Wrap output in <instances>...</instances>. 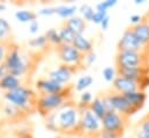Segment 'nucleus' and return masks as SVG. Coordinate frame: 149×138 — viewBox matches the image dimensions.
<instances>
[{"instance_id": "nucleus-27", "label": "nucleus", "mask_w": 149, "mask_h": 138, "mask_svg": "<svg viewBox=\"0 0 149 138\" xmlns=\"http://www.w3.org/2000/svg\"><path fill=\"white\" fill-rule=\"evenodd\" d=\"M44 123H45V127L50 130V131H53V132H59L58 130V124H57V114L56 111L47 115L46 117H44Z\"/></svg>"}, {"instance_id": "nucleus-12", "label": "nucleus", "mask_w": 149, "mask_h": 138, "mask_svg": "<svg viewBox=\"0 0 149 138\" xmlns=\"http://www.w3.org/2000/svg\"><path fill=\"white\" fill-rule=\"evenodd\" d=\"M36 88L39 92V94H60L67 91V87H65L64 85L50 78H44V79L37 80Z\"/></svg>"}, {"instance_id": "nucleus-37", "label": "nucleus", "mask_w": 149, "mask_h": 138, "mask_svg": "<svg viewBox=\"0 0 149 138\" xmlns=\"http://www.w3.org/2000/svg\"><path fill=\"white\" fill-rule=\"evenodd\" d=\"M139 127H140V131H143V132L149 134V114L140 121Z\"/></svg>"}, {"instance_id": "nucleus-2", "label": "nucleus", "mask_w": 149, "mask_h": 138, "mask_svg": "<svg viewBox=\"0 0 149 138\" xmlns=\"http://www.w3.org/2000/svg\"><path fill=\"white\" fill-rule=\"evenodd\" d=\"M56 114H57V124L59 132H64V134L76 132L80 120V109L77 106L67 102L59 110H57Z\"/></svg>"}, {"instance_id": "nucleus-34", "label": "nucleus", "mask_w": 149, "mask_h": 138, "mask_svg": "<svg viewBox=\"0 0 149 138\" xmlns=\"http://www.w3.org/2000/svg\"><path fill=\"white\" fill-rule=\"evenodd\" d=\"M57 12V7H44V8H40L38 11L37 15H42V16H51V15H54Z\"/></svg>"}, {"instance_id": "nucleus-10", "label": "nucleus", "mask_w": 149, "mask_h": 138, "mask_svg": "<svg viewBox=\"0 0 149 138\" xmlns=\"http://www.w3.org/2000/svg\"><path fill=\"white\" fill-rule=\"evenodd\" d=\"M146 50L148 49H145L140 44L131 27L125 29L117 44V51H146Z\"/></svg>"}, {"instance_id": "nucleus-9", "label": "nucleus", "mask_w": 149, "mask_h": 138, "mask_svg": "<svg viewBox=\"0 0 149 138\" xmlns=\"http://www.w3.org/2000/svg\"><path fill=\"white\" fill-rule=\"evenodd\" d=\"M117 69V68H116ZM117 74L125 77L133 81L139 82L143 91L149 86V68H128V69H117Z\"/></svg>"}, {"instance_id": "nucleus-39", "label": "nucleus", "mask_w": 149, "mask_h": 138, "mask_svg": "<svg viewBox=\"0 0 149 138\" xmlns=\"http://www.w3.org/2000/svg\"><path fill=\"white\" fill-rule=\"evenodd\" d=\"M38 30H39V22H38L37 20H35V21H33V22H30L29 23V33L33 35L37 34Z\"/></svg>"}, {"instance_id": "nucleus-6", "label": "nucleus", "mask_w": 149, "mask_h": 138, "mask_svg": "<svg viewBox=\"0 0 149 138\" xmlns=\"http://www.w3.org/2000/svg\"><path fill=\"white\" fill-rule=\"evenodd\" d=\"M68 98V91L60 94H39L36 100V110L43 117H46L67 104Z\"/></svg>"}, {"instance_id": "nucleus-8", "label": "nucleus", "mask_w": 149, "mask_h": 138, "mask_svg": "<svg viewBox=\"0 0 149 138\" xmlns=\"http://www.w3.org/2000/svg\"><path fill=\"white\" fill-rule=\"evenodd\" d=\"M128 120L130 118L120 115L117 111H108L104 115V117L101 120L102 129L124 135L126 127L128 124Z\"/></svg>"}, {"instance_id": "nucleus-21", "label": "nucleus", "mask_w": 149, "mask_h": 138, "mask_svg": "<svg viewBox=\"0 0 149 138\" xmlns=\"http://www.w3.org/2000/svg\"><path fill=\"white\" fill-rule=\"evenodd\" d=\"M89 110L100 120H102L104 117V115L108 113L107 110V107L104 104V101H103V98L102 96H97L93 100V102L89 104Z\"/></svg>"}, {"instance_id": "nucleus-29", "label": "nucleus", "mask_w": 149, "mask_h": 138, "mask_svg": "<svg viewBox=\"0 0 149 138\" xmlns=\"http://www.w3.org/2000/svg\"><path fill=\"white\" fill-rule=\"evenodd\" d=\"M28 44L31 46V48H35V49H43L45 48L49 43H47V39L45 37V35H39V36H35L34 38H31Z\"/></svg>"}, {"instance_id": "nucleus-22", "label": "nucleus", "mask_w": 149, "mask_h": 138, "mask_svg": "<svg viewBox=\"0 0 149 138\" xmlns=\"http://www.w3.org/2000/svg\"><path fill=\"white\" fill-rule=\"evenodd\" d=\"M76 11H79V7L75 5H60V6H57L56 14L61 19L68 20V19L75 16Z\"/></svg>"}, {"instance_id": "nucleus-1", "label": "nucleus", "mask_w": 149, "mask_h": 138, "mask_svg": "<svg viewBox=\"0 0 149 138\" xmlns=\"http://www.w3.org/2000/svg\"><path fill=\"white\" fill-rule=\"evenodd\" d=\"M3 100L8 104L17 107L24 114L36 110V100H37L36 93L30 87L23 85H21L14 91L3 93Z\"/></svg>"}, {"instance_id": "nucleus-4", "label": "nucleus", "mask_w": 149, "mask_h": 138, "mask_svg": "<svg viewBox=\"0 0 149 138\" xmlns=\"http://www.w3.org/2000/svg\"><path fill=\"white\" fill-rule=\"evenodd\" d=\"M79 109H80V120H79L76 134L80 135V137L87 136L91 138H98L100 132L102 130L101 120L97 118L89 110L88 107L86 108L79 107Z\"/></svg>"}, {"instance_id": "nucleus-30", "label": "nucleus", "mask_w": 149, "mask_h": 138, "mask_svg": "<svg viewBox=\"0 0 149 138\" xmlns=\"http://www.w3.org/2000/svg\"><path fill=\"white\" fill-rule=\"evenodd\" d=\"M102 75L103 78L105 79V81L108 82H113V80L117 78V69L116 68H112V66H108L102 71Z\"/></svg>"}, {"instance_id": "nucleus-36", "label": "nucleus", "mask_w": 149, "mask_h": 138, "mask_svg": "<svg viewBox=\"0 0 149 138\" xmlns=\"http://www.w3.org/2000/svg\"><path fill=\"white\" fill-rule=\"evenodd\" d=\"M123 136L124 135H121V134H117V132H112V131L102 129L98 138H123Z\"/></svg>"}, {"instance_id": "nucleus-48", "label": "nucleus", "mask_w": 149, "mask_h": 138, "mask_svg": "<svg viewBox=\"0 0 149 138\" xmlns=\"http://www.w3.org/2000/svg\"><path fill=\"white\" fill-rule=\"evenodd\" d=\"M0 113H1V110H0Z\"/></svg>"}, {"instance_id": "nucleus-40", "label": "nucleus", "mask_w": 149, "mask_h": 138, "mask_svg": "<svg viewBox=\"0 0 149 138\" xmlns=\"http://www.w3.org/2000/svg\"><path fill=\"white\" fill-rule=\"evenodd\" d=\"M15 138H34L33 134L30 131H27V130H21L16 134Z\"/></svg>"}, {"instance_id": "nucleus-17", "label": "nucleus", "mask_w": 149, "mask_h": 138, "mask_svg": "<svg viewBox=\"0 0 149 138\" xmlns=\"http://www.w3.org/2000/svg\"><path fill=\"white\" fill-rule=\"evenodd\" d=\"M64 25L68 27L72 32H74L75 35H83L87 28V21H84L82 16H76V15L66 20Z\"/></svg>"}, {"instance_id": "nucleus-24", "label": "nucleus", "mask_w": 149, "mask_h": 138, "mask_svg": "<svg viewBox=\"0 0 149 138\" xmlns=\"http://www.w3.org/2000/svg\"><path fill=\"white\" fill-rule=\"evenodd\" d=\"M93 82H94V78L91 75H82L81 78L77 79V81L75 84V91L83 93V92H86L87 88H89L93 85Z\"/></svg>"}, {"instance_id": "nucleus-47", "label": "nucleus", "mask_w": 149, "mask_h": 138, "mask_svg": "<svg viewBox=\"0 0 149 138\" xmlns=\"http://www.w3.org/2000/svg\"><path fill=\"white\" fill-rule=\"evenodd\" d=\"M80 138H91V137H87V136H82V137H80Z\"/></svg>"}, {"instance_id": "nucleus-35", "label": "nucleus", "mask_w": 149, "mask_h": 138, "mask_svg": "<svg viewBox=\"0 0 149 138\" xmlns=\"http://www.w3.org/2000/svg\"><path fill=\"white\" fill-rule=\"evenodd\" d=\"M108 13H104V12H98V11H95V14L93 16V20L91 22H94L95 25H101L103 22V20L107 18Z\"/></svg>"}, {"instance_id": "nucleus-5", "label": "nucleus", "mask_w": 149, "mask_h": 138, "mask_svg": "<svg viewBox=\"0 0 149 138\" xmlns=\"http://www.w3.org/2000/svg\"><path fill=\"white\" fill-rule=\"evenodd\" d=\"M114 64L117 69L149 68V50L146 51H117Z\"/></svg>"}, {"instance_id": "nucleus-32", "label": "nucleus", "mask_w": 149, "mask_h": 138, "mask_svg": "<svg viewBox=\"0 0 149 138\" xmlns=\"http://www.w3.org/2000/svg\"><path fill=\"white\" fill-rule=\"evenodd\" d=\"M117 5V0H105V1H101L96 5V11L98 12H104L108 13V11L112 8L113 6Z\"/></svg>"}, {"instance_id": "nucleus-26", "label": "nucleus", "mask_w": 149, "mask_h": 138, "mask_svg": "<svg viewBox=\"0 0 149 138\" xmlns=\"http://www.w3.org/2000/svg\"><path fill=\"white\" fill-rule=\"evenodd\" d=\"M58 30H59V36H60V39H61V43L63 44H72L73 43L75 36H76L74 32H72L65 25L61 28H59Z\"/></svg>"}, {"instance_id": "nucleus-42", "label": "nucleus", "mask_w": 149, "mask_h": 138, "mask_svg": "<svg viewBox=\"0 0 149 138\" xmlns=\"http://www.w3.org/2000/svg\"><path fill=\"white\" fill-rule=\"evenodd\" d=\"M110 19H111V18H110V15L108 14L107 18L103 20V22L100 25V26L102 27V30H107V29L109 28V26H110Z\"/></svg>"}, {"instance_id": "nucleus-31", "label": "nucleus", "mask_w": 149, "mask_h": 138, "mask_svg": "<svg viewBox=\"0 0 149 138\" xmlns=\"http://www.w3.org/2000/svg\"><path fill=\"white\" fill-rule=\"evenodd\" d=\"M94 98H93V94L90 92H83L81 93L80 95V104H77V107H81V108H86V107H89V104L93 102Z\"/></svg>"}, {"instance_id": "nucleus-14", "label": "nucleus", "mask_w": 149, "mask_h": 138, "mask_svg": "<svg viewBox=\"0 0 149 138\" xmlns=\"http://www.w3.org/2000/svg\"><path fill=\"white\" fill-rule=\"evenodd\" d=\"M133 33L135 35V37L138 38V41L140 42V44L149 50V22L146 21L145 19H142V21L135 26H131Z\"/></svg>"}, {"instance_id": "nucleus-11", "label": "nucleus", "mask_w": 149, "mask_h": 138, "mask_svg": "<svg viewBox=\"0 0 149 138\" xmlns=\"http://www.w3.org/2000/svg\"><path fill=\"white\" fill-rule=\"evenodd\" d=\"M112 91L118 93V94L125 95V94H128V93H133V92H138V91H143V88L136 81H133V80L127 79L125 77L117 75V78L112 82Z\"/></svg>"}, {"instance_id": "nucleus-46", "label": "nucleus", "mask_w": 149, "mask_h": 138, "mask_svg": "<svg viewBox=\"0 0 149 138\" xmlns=\"http://www.w3.org/2000/svg\"><path fill=\"white\" fill-rule=\"evenodd\" d=\"M5 9H6V5L2 4V2H0V12H3Z\"/></svg>"}, {"instance_id": "nucleus-19", "label": "nucleus", "mask_w": 149, "mask_h": 138, "mask_svg": "<svg viewBox=\"0 0 149 138\" xmlns=\"http://www.w3.org/2000/svg\"><path fill=\"white\" fill-rule=\"evenodd\" d=\"M125 98L127 99V101L132 104L135 109L140 110V109H142V107L146 104L147 94L145 93V91H138V92L125 94Z\"/></svg>"}, {"instance_id": "nucleus-18", "label": "nucleus", "mask_w": 149, "mask_h": 138, "mask_svg": "<svg viewBox=\"0 0 149 138\" xmlns=\"http://www.w3.org/2000/svg\"><path fill=\"white\" fill-rule=\"evenodd\" d=\"M0 42L6 44V45H12L13 44L12 26L3 18H0Z\"/></svg>"}, {"instance_id": "nucleus-23", "label": "nucleus", "mask_w": 149, "mask_h": 138, "mask_svg": "<svg viewBox=\"0 0 149 138\" xmlns=\"http://www.w3.org/2000/svg\"><path fill=\"white\" fill-rule=\"evenodd\" d=\"M15 19L21 23H30L35 20H37V13L33 11H17L15 12Z\"/></svg>"}, {"instance_id": "nucleus-25", "label": "nucleus", "mask_w": 149, "mask_h": 138, "mask_svg": "<svg viewBox=\"0 0 149 138\" xmlns=\"http://www.w3.org/2000/svg\"><path fill=\"white\" fill-rule=\"evenodd\" d=\"M45 37L47 39V43L51 45H54L56 48H58L59 45H61V39L59 36V30H57L56 28H50L45 32Z\"/></svg>"}, {"instance_id": "nucleus-20", "label": "nucleus", "mask_w": 149, "mask_h": 138, "mask_svg": "<svg viewBox=\"0 0 149 138\" xmlns=\"http://www.w3.org/2000/svg\"><path fill=\"white\" fill-rule=\"evenodd\" d=\"M1 111H2V115H3L6 118L10 120V121L20 120V118H22V117L26 115V114H24L22 110H20L17 107L8 104V102H6V104L1 107Z\"/></svg>"}, {"instance_id": "nucleus-7", "label": "nucleus", "mask_w": 149, "mask_h": 138, "mask_svg": "<svg viewBox=\"0 0 149 138\" xmlns=\"http://www.w3.org/2000/svg\"><path fill=\"white\" fill-rule=\"evenodd\" d=\"M57 49V55L64 65L80 68L83 66V55L80 54L72 44H61Z\"/></svg>"}, {"instance_id": "nucleus-43", "label": "nucleus", "mask_w": 149, "mask_h": 138, "mask_svg": "<svg viewBox=\"0 0 149 138\" xmlns=\"http://www.w3.org/2000/svg\"><path fill=\"white\" fill-rule=\"evenodd\" d=\"M8 73H9V72H8V70H7V68H6L5 63L0 64V80H1L3 77H6Z\"/></svg>"}, {"instance_id": "nucleus-44", "label": "nucleus", "mask_w": 149, "mask_h": 138, "mask_svg": "<svg viewBox=\"0 0 149 138\" xmlns=\"http://www.w3.org/2000/svg\"><path fill=\"white\" fill-rule=\"evenodd\" d=\"M136 138H149V134L139 130V132L136 134Z\"/></svg>"}, {"instance_id": "nucleus-45", "label": "nucleus", "mask_w": 149, "mask_h": 138, "mask_svg": "<svg viewBox=\"0 0 149 138\" xmlns=\"http://www.w3.org/2000/svg\"><path fill=\"white\" fill-rule=\"evenodd\" d=\"M143 19H145L146 21H148V22H149V9L147 11V12H146V14L143 15Z\"/></svg>"}, {"instance_id": "nucleus-13", "label": "nucleus", "mask_w": 149, "mask_h": 138, "mask_svg": "<svg viewBox=\"0 0 149 138\" xmlns=\"http://www.w3.org/2000/svg\"><path fill=\"white\" fill-rule=\"evenodd\" d=\"M76 72H77L76 68H72V66H67V65L61 64L59 68L52 70L49 73L47 78H50V79H52V80H54V81H57V82H59V84L65 86L66 84H68L71 81L72 77Z\"/></svg>"}, {"instance_id": "nucleus-41", "label": "nucleus", "mask_w": 149, "mask_h": 138, "mask_svg": "<svg viewBox=\"0 0 149 138\" xmlns=\"http://www.w3.org/2000/svg\"><path fill=\"white\" fill-rule=\"evenodd\" d=\"M142 19H143V16H141V15H138V14H134V15H132V16L130 18L132 26H135V25L140 23V22L142 21Z\"/></svg>"}, {"instance_id": "nucleus-15", "label": "nucleus", "mask_w": 149, "mask_h": 138, "mask_svg": "<svg viewBox=\"0 0 149 138\" xmlns=\"http://www.w3.org/2000/svg\"><path fill=\"white\" fill-rule=\"evenodd\" d=\"M72 45L74 46L80 54H82L83 56L94 51L93 42L90 39H88L84 35H76L74 41H73V43H72Z\"/></svg>"}, {"instance_id": "nucleus-28", "label": "nucleus", "mask_w": 149, "mask_h": 138, "mask_svg": "<svg viewBox=\"0 0 149 138\" xmlns=\"http://www.w3.org/2000/svg\"><path fill=\"white\" fill-rule=\"evenodd\" d=\"M79 11H80V13H81V15H82V19L84 20V21H91L93 20V16H94V14H95V11H94V8L90 6V5H88V4H84V5H81L80 7H79Z\"/></svg>"}, {"instance_id": "nucleus-16", "label": "nucleus", "mask_w": 149, "mask_h": 138, "mask_svg": "<svg viewBox=\"0 0 149 138\" xmlns=\"http://www.w3.org/2000/svg\"><path fill=\"white\" fill-rule=\"evenodd\" d=\"M22 84H21V79L8 73L6 77H3L1 80H0V91H3L5 93L7 92H10V91H14L16 89L17 87H20Z\"/></svg>"}, {"instance_id": "nucleus-33", "label": "nucleus", "mask_w": 149, "mask_h": 138, "mask_svg": "<svg viewBox=\"0 0 149 138\" xmlns=\"http://www.w3.org/2000/svg\"><path fill=\"white\" fill-rule=\"evenodd\" d=\"M96 62V54L93 51L90 54H87L83 56V68H89Z\"/></svg>"}, {"instance_id": "nucleus-3", "label": "nucleus", "mask_w": 149, "mask_h": 138, "mask_svg": "<svg viewBox=\"0 0 149 138\" xmlns=\"http://www.w3.org/2000/svg\"><path fill=\"white\" fill-rule=\"evenodd\" d=\"M3 63L8 72L17 78H21L24 74H27L30 68L27 57L21 54V50L16 44L9 45Z\"/></svg>"}, {"instance_id": "nucleus-38", "label": "nucleus", "mask_w": 149, "mask_h": 138, "mask_svg": "<svg viewBox=\"0 0 149 138\" xmlns=\"http://www.w3.org/2000/svg\"><path fill=\"white\" fill-rule=\"evenodd\" d=\"M8 48H9V45H6V44H3V43L0 42V64H2L5 62V58H6Z\"/></svg>"}]
</instances>
